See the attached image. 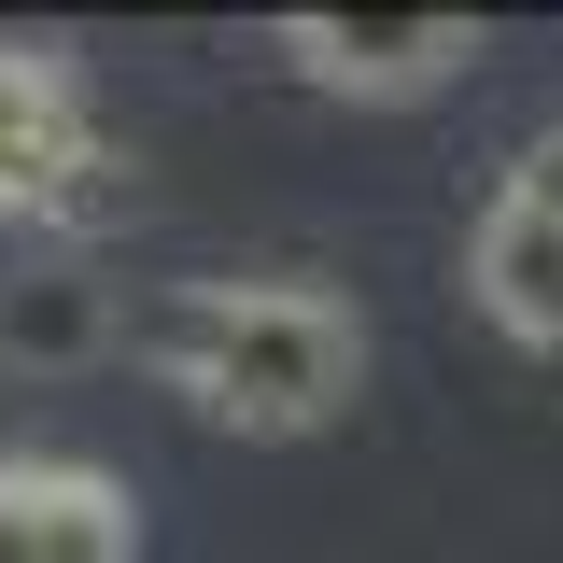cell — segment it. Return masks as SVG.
Returning a JSON list of instances; mask_svg holds the SVG:
<instances>
[{"mask_svg": "<svg viewBox=\"0 0 563 563\" xmlns=\"http://www.w3.org/2000/svg\"><path fill=\"white\" fill-rule=\"evenodd\" d=\"M141 352H155L169 395H198L240 437H310L366 380V324L324 282H184V296L141 310Z\"/></svg>", "mask_w": 563, "mask_h": 563, "instance_id": "6da1fadb", "label": "cell"}, {"mask_svg": "<svg viewBox=\"0 0 563 563\" xmlns=\"http://www.w3.org/2000/svg\"><path fill=\"white\" fill-rule=\"evenodd\" d=\"M282 57L324 99H437L479 57V29L465 14H282Z\"/></svg>", "mask_w": 563, "mask_h": 563, "instance_id": "277c9868", "label": "cell"}, {"mask_svg": "<svg viewBox=\"0 0 563 563\" xmlns=\"http://www.w3.org/2000/svg\"><path fill=\"white\" fill-rule=\"evenodd\" d=\"M465 282H479V310H493L521 352H563V141H536V155L493 184Z\"/></svg>", "mask_w": 563, "mask_h": 563, "instance_id": "3957f363", "label": "cell"}, {"mask_svg": "<svg viewBox=\"0 0 563 563\" xmlns=\"http://www.w3.org/2000/svg\"><path fill=\"white\" fill-rule=\"evenodd\" d=\"M113 198H128V155H113V128H99V99L70 85V57L0 43V211L85 240Z\"/></svg>", "mask_w": 563, "mask_h": 563, "instance_id": "7a4b0ae2", "label": "cell"}, {"mask_svg": "<svg viewBox=\"0 0 563 563\" xmlns=\"http://www.w3.org/2000/svg\"><path fill=\"white\" fill-rule=\"evenodd\" d=\"M113 352V282L85 254H43V268H0V366L14 380H70Z\"/></svg>", "mask_w": 563, "mask_h": 563, "instance_id": "8992f818", "label": "cell"}, {"mask_svg": "<svg viewBox=\"0 0 563 563\" xmlns=\"http://www.w3.org/2000/svg\"><path fill=\"white\" fill-rule=\"evenodd\" d=\"M128 493L70 451H0V563H128Z\"/></svg>", "mask_w": 563, "mask_h": 563, "instance_id": "5b68a950", "label": "cell"}]
</instances>
